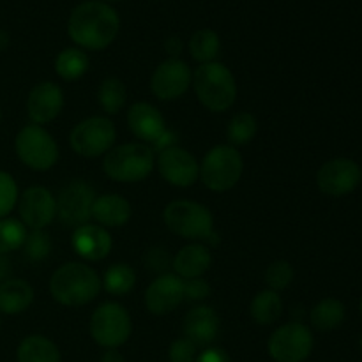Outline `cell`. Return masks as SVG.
Listing matches in <instances>:
<instances>
[{
    "label": "cell",
    "instance_id": "6da1fadb",
    "mask_svg": "<svg viewBox=\"0 0 362 362\" xmlns=\"http://www.w3.org/2000/svg\"><path fill=\"white\" fill-rule=\"evenodd\" d=\"M120 28V18L110 4L103 0H87L71 11L67 34L81 49L99 52L115 41Z\"/></svg>",
    "mask_w": 362,
    "mask_h": 362
},
{
    "label": "cell",
    "instance_id": "7a4b0ae2",
    "mask_svg": "<svg viewBox=\"0 0 362 362\" xmlns=\"http://www.w3.org/2000/svg\"><path fill=\"white\" fill-rule=\"evenodd\" d=\"M101 279L98 272L80 262L64 264L49 279V293L62 306L80 308L99 296Z\"/></svg>",
    "mask_w": 362,
    "mask_h": 362
},
{
    "label": "cell",
    "instance_id": "3957f363",
    "mask_svg": "<svg viewBox=\"0 0 362 362\" xmlns=\"http://www.w3.org/2000/svg\"><path fill=\"white\" fill-rule=\"evenodd\" d=\"M198 101L209 112L221 113L233 106L237 98V83L232 71L221 62L200 64L193 73L191 81Z\"/></svg>",
    "mask_w": 362,
    "mask_h": 362
},
{
    "label": "cell",
    "instance_id": "277c9868",
    "mask_svg": "<svg viewBox=\"0 0 362 362\" xmlns=\"http://www.w3.org/2000/svg\"><path fill=\"white\" fill-rule=\"evenodd\" d=\"M154 151L151 145L133 141L115 148H110L103 159V170L106 175L117 182H140L154 170Z\"/></svg>",
    "mask_w": 362,
    "mask_h": 362
},
{
    "label": "cell",
    "instance_id": "5b68a950",
    "mask_svg": "<svg viewBox=\"0 0 362 362\" xmlns=\"http://www.w3.org/2000/svg\"><path fill=\"white\" fill-rule=\"evenodd\" d=\"M166 228L175 235L193 240L216 239L214 218L205 205L191 200H175L163 211Z\"/></svg>",
    "mask_w": 362,
    "mask_h": 362
},
{
    "label": "cell",
    "instance_id": "8992f818",
    "mask_svg": "<svg viewBox=\"0 0 362 362\" xmlns=\"http://www.w3.org/2000/svg\"><path fill=\"white\" fill-rule=\"evenodd\" d=\"M244 172L243 156L232 145H216L200 165V179L211 191L223 193L237 186Z\"/></svg>",
    "mask_w": 362,
    "mask_h": 362
},
{
    "label": "cell",
    "instance_id": "52a82bcc",
    "mask_svg": "<svg viewBox=\"0 0 362 362\" xmlns=\"http://www.w3.org/2000/svg\"><path fill=\"white\" fill-rule=\"evenodd\" d=\"M16 156L34 172H48L59 161V145L52 134L37 124L21 127L14 140Z\"/></svg>",
    "mask_w": 362,
    "mask_h": 362
},
{
    "label": "cell",
    "instance_id": "ba28073f",
    "mask_svg": "<svg viewBox=\"0 0 362 362\" xmlns=\"http://www.w3.org/2000/svg\"><path fill=\"white\" fill-rule=\"evenodd\" d=\"M133 322L124 306L117 303H105L92 313L90 336L103 349H119L129 339Z\"/></svg>",
    "mask_w": 362,
    "mask_h": 362
},
{
    "label": "cell",
    "instance_id": "9c48e42d",
    "mask_svg": "<svg viewBox=\"0 0 362 362\" xmlns=\"http://www.w3.org/2000/svg\"><path fill=\"white\" fill-rule=\"evenodd\" d=\"M117 140L115 124L108 117H88L73 127L71 148L81 158H99L113 147Z\"/></svg>",
    "mask_w": 362,
    "mask_h": 362
},
{
    "label": "cell",
    "instance_id": "30bf717a",
    "mask_svg": "<svg viewBox=\"0 0 362 362\" xmlns=\"http://www.w3.org/2000/svg\"><path fill=\"white\" fill-rule=\"evenodd\" d=\"M313 334L306 325L288 322L272 332L267 350L276 362H304L313 352Z\"/></svg>",
    "mask_w": 362,
    "mask_h": 362
},
{
    "label": "cell",
    "instance_id": "8fae6325",
    "mask_svg": "<svg viewBox=\"0 0 362 362\" xmlns=\"http://www.w3.org/2000/svg\"><path fill=\"white\" fill-rule=\"evenodd\" d=\"M95 191L85 180H73L60 191L57 198V218L64 226L80 228L92 219Z\"/></svg>",
    "mask_w": 362,
    "mask_h": 362
},
{
    "label": "cell",
    "instance_id": "7c38bea8",
    "mask_svg": "<svg viewBox=\"0 0 362 362\" xmlns=\"http://www.w3.org/2000/svg\"><path fill=\"white\" fill-rule=\"evenodd\" d=\"M362 170L354 159L336 158L324 163L317 173V186L329 197H346L359 187Z\"/></svg>",
    "mask_w": 362,
    "mask_h": 362
},
{
    "label": "cell",
    "instance_id": "4fadbf2b",
    "mask_svg": "<svg viewBox=\"0 0 362 362\" xmlns=\"http://www.w3.org/2000/svg\"><path fill=\"white\" fill-rule=\"evenodd\" d=\"M193 81V71L184 60L166 59L151 76V90L161 101H175L186 94Z\"/></svg>",
    "mask_w": 362,
    "mask_h": 362
},
{
    "label": "cell",
    "instance_id": "5bb4252c",
    "mask_svg": "<svg viewBox=\"0 0 362 362\" xmlns=\"http://www.w3.org/2000/svg\"><path fill=\"white\" fill-rule=\"evenodd\" d=\"M158 170L163 179L175 187H189L200 177V165L189 151L182 147L165 148L158 154Z\"/></svg>",
    "mask_w": 362,
    "mask_h": 362
},
{
    "label": "cell",
    "instance_id": "9a60e30c",
    "mask_svg": "<svg viewBox=\"0 0 362 362\" xmlns=\"http://www.w3.org/2000/svg\"><path fill=\"white\" fill-rule=\"evenodd\" d=\"M20 221L30 230H45L57 216V198L42 186H32L18 198Z\"/></svg>",
    "mask_w": 362,
    "mask_h": 362
},
{
    "label": "cell",
    "instance_id": "2e32d148",
    "mask_svg": "<svg viewBox=\"0 0 362 362\" xmlns=\"http://www.w3.org/2000/svg\"><path fill=\"white\" fill-rule=\"evenodd\" d=\"M184 300V279L175 274H161L145 290V306L148 313L168 315L175 311Z\"/></svg>",
    "mask_w": 362,
    "mask_h": 362
},
{
    "label": "cell",
    "instance_id": "e0dca14e",
    "mask_svg": "<svg viewBox=\"0 0 362 362\" xmlns=\"http://www.w3.org/2000/svg\"><path fill=\"white\" fill-rule=\"evenodd\" d=\"M64 108V92L53 81H41L27 98V113L32 124H48L60 115Z\"/></svg>",
    "mask_w": 362,
    "mask_h": 362
},
{
    "label": "cell",
    "instance_id": "ac0fdd59",
    "mask_svg": "<svg viewBox=\"0 0 362 362\" xmlns=\"http://www.w3.org/2000/svg\"><path fill=\"white\" fill-rule=\"evenodd\" d=\"M184 338L189 339L197 349H207L219 334V317L212 308L197 306L184 317Z\"/></svg>",
    "mask_w": 362,
    "mask_h": 362
},
{
    "label": "cell",
    "instance_id": "d6986e66",
    "mask_svg": "<svg viewBox=\"0 0 362 362\" xmlns=\"http://www.w3.org/2000/svg\"><path fill=\"white\" fill-rule=\"evenodd\" d=\"M127 126L141 144L152 145L168 127L165 117L151 103H134L127 112Z\"/></svg>",
    "mask_w": 362,
    "mask_h": 362
},
{
    "label": "cell",
    "instance_id": "ffe728a7",
    "mask_svg": "<svg viewBox=\"0 0 362 362\" xmlns=\"http://www.w3.org/2000/svg\"><path fill=\"white\" fill-rule=\"evenodd\" d=\"M71 244H73V250L78 257L88 262H99L108 257L113 240L108 230L99 225L87 223V225L74 230Z\"/></svg>",
    "mask_w": 362,
    "mask_h": 362
},
{
    "label": "cell",
    "instance_id": "44dd1931",
    "mask_svg": "<svg viewBox=\"0 0 362 362\" xmlns=\"http://www.w3.org/2000/svg\"><path fill=\"white\" fill-rule=\"evenodd\" d=\"M211 250L207 246H204V244L197 243L180 247L179 253L172 260L173 274L179 276L180 279L202 278L211 269Z\"/></svg>",
    "mask_w": 362,
    "mask_h": 362
},
{
    "label": "cell",
    "instance_id": "7402d4cb",
    "mask_svg": "<svg viewBox=\"0 0 362 362\" xmlns=\"http://www.w3.org/2000/svg\"><path fill=\"white\" fill-rule=\"evenodd\" d=\"M92 218L103 228H120L131 218V204L117 193L101 194L95 198L92 207Z\"/></svg>",
    "mask_w": 362,
    "mask_h": 362
},
{
    "label": "cell",
    "instance_id": "603a6c76",
    "mask_svg": "<svg viewBox=\"0 0 362 362\" xmlns=\"http://www.w3.org/2000/svg\"><path fill=\"white\" fill-rule=\"evenodd\" d=\"M34 303V290L23 279H6L0 283V313L20 315Z\"/></svg>",
    "mask_w": 362,
    "mask_h": 362
},
{
    "label": "cell",
    "instance_id": "cb8c5ba5",
    "mask_svg": "<svg viewBox=\"0 0 362 362\" xmlns=\"http://www.w3.org/2000/svg\"><path fill=\"white\" fill-rule=\"evenodd\" d=\"M18 362H60L59 349L52 339L41 334L27 336L16 352Z\"/></svg>",
    "mask_w": 362,
    "mask_h": 362
},
{
    "label": "cell",
    "instance_id": "d4e9b609",
    "mask_svg": "<svg viewBox=\"0 0 362 362\" xmlns=\"http://www.w3.org/2000/svg\"><path fill=\"white\" fill-rule=\"evenodd\" d=\"M250 315L258 325H272L283 315V300L274 290H262L250 304Z\"/></svg>",
    "mask_w": 362,
    "mask_h": 362
},
{
    "label": "cell",
    "instance_id": "484cf974",
    "mask_svg": "<svg viewBox=\"0 0 362 362\" xmlns=\"http://www.w3.org/2000/svg\"><path fill=\"white\" fill-rule=\"evenodd\" d=\"M310 320L317 331L329 332L338 329L345 320V306L338 299H324L310 311Z\"/></svg>",
    "mask_w": 362,
    "mask_h": 362
},
{
    "label": "cell",
    "instance_id": "4316f807",
    "mask_svg": "<svg viewBox=\"0 0 362 362\" xmlns=\"http://www.w3.org/2000/svg\"><path fill=\"white\" fill-rule=\"evenodd\" d=\"M55 71L62 80L74 81L88 71V57L81 48H66L57 55Z\"/></svg>",
    "mask_w": 362,
    "mask_h": 362
},
{
    "label": "cell",
    "instance_id": "83f0119b",
    "mask_svg": "<svg viewBox=\"0 0 362 362\" xmlns=\"http://www.w3.org/2000/svg\"><path fill=\"white\" fill-rule=\"evenodd\" d=\"M187 48H189L193 60H197V62H214L216 57L219 55V49H221V41H219V35L214 30L200 28V30L191 35Z\"/></svg>",
    "mask_w": 362,
    "mask_h": 362
},
{
    "label": "cell",
    "instance_id": "f1b7e54d",
    "mask_svg": "<svg viewBox=\"0 0 362 362\" xmlns=\"http://www.w3.org/2000/svg\"><path fill=\"white\" fill-rule=\"evenodd\" d=\"M101 285L110 296L122 297L129 293L134 288V285H136V272L127 264H113L105 272Z\"/></svg>",
    "mask_w": 362,
    "mask_h": 362
},
{
    "label": "cell",
    "instance_id": "f546056e",
    "mask_svg": "<svg viewBox=\"0 0 362 362\" xmlns=\"http://www.w3.org/2000/svg\"><path fill=\"white\" fill-rule=\"evenodd\" d=\"M98 99L101 108L105 110L108 115H117V113L124 108V105H126V85L115 76L105 78L98 88Z\"/></svg>",
    "mask_w": 362,
    "mask_h": 362
},
{
    "label": "cell",
    "instance_id": "4dcf8cb0",
    "mask_svg": "<svg viewBox=\"0 0 362 362\" xmlns=\"http://www.w3.org/2000/svg\"><path fill=\"white\" fill-rule=\"evenodd\" d=\"M258 124L255 115L247 112L235 113L230 119L228 127H226V138H228L232 147H240V145H247L255 136H257Z\"/></svg>",
    "mask_w": 362,
    "mask_h": 362
},
{
    "label": "cell",
    "instance_id": "1f68e13d",
    "mask_svg": "<svg viewBox=\"0 0 362 362\" xmlns=\"http://www.w3.org/2000/svg\"><path fill=\"white\" fill-rule=\"evenodd\" d=\"M27 239V226L14 218L0 219V253L21 250Z\"/></svg>",
    "mask_w": 362,
    "mask_h": 362
},
{
    "label": "cell",
    "instance_id": "d6a6232c",
    "mask_svg": "<svg viewBox=\"0 0 362 362\" xmlns=\"http://www.w3.org/2000/svg\"><path fill=\"white\" fill-rule=\"evenodd\" d=\"M52 251V239L45 230H32L27 233V239L23 244V253L25 257L30 262H41Z\"/></svg>",
    "mask_w": 362,
    "mask_h": 362
},
{
    "label": "cell",
    "instance_id": "836d02e7",
    "mask_svg": "<svg viewBox=\"0 0 362 362\" xmlns=\"http://www.w3.org/2000/svg\"><path fill=\"white\" fill-rule=\"evenodd\" d=\"M292 279L293 267L286 260H276L265 269V283H267L269 290H274L279 293L292 283Z\"/></svg>",
    "mask_w": 362,
    "mask_h": 362
},
{
    "label": "cell",
    "instance_id": "e575fe53",
    "mask_svg": "<svg viewBox=\"0 0 362 362\" xmlns=\"http://www.w3.org/2000/svg\"><path fill=\"white\" fill-rule=\"evenodd\" d=\"M18 198H20V191H18L14 177L0 170V219L11 214V211L18 205Z\"/></svg>",
    "mask_w": 362,
    "mask_h": 362
},
{
    "label": "cell",
    "instance_id": "d590c367",
    "mask_svg": "<svg viewBox=\"0 0 362 362\" xmlns=\"http://www.w3.org/2000/svg\"><path fill=\"white\" fill-rule=\"evenodd\" d=\"M198 349L187 338H179L170 346V362H194Z\"/></svg>",
    "mask_w": 362,
    "mask_h": 362
},
{
    "label": "cell",
    "instance_id": "8d00e7d4",
    "mask_svg": "<svg viewBox=\"0 0 362 362\" xmlns=\"http://www.w3.org/2000/svg\"><path fill=\"white\" fill-rule=\"evenodd\" d=\"M211 296V285L204 278L184 279V300L200 303Z\"/></svg>",
    "mask_w": 362,
    "mask_h": 362
},
{
    "label": "cell",
    "instance_id": "74e56055",
    "mask_svg": "<svg viewBox=\"0 0 362 362\" xmlns=\"http://www.w3.org/2000/svg\"><path fill=\"white\" fill-rule=\"evenodd\" d=\"M173 258H170L168 251L161 250V247H152L147 253V258H145V265L148 267V271L159 272V276L166 274V269L168 265H172Z\"/></svg>",
    "mask_w": 362,
    "mask_h": 362
},
{
    "label": "cell",
    "instance_id": "f35d334b",
    "mask_svg": "<svg viewBox=\"0 0 362 362\" xmlns=\"http://www.w3.org/2000/svg\"><path fill=\"white\" fill-rule=\"evenodd\" d=\"M194 362H232L228 354L221 349H205L204 352L198 354Z\"/></svg>",
    "mask_w": 362,
    "mask_h": 362
},
{
    "label": "cell",
    "instance_id": "ab89813d",
    "mask_svg": "<svg viewBox=\"0 0 362 362\" xmlns=\"http://www.w3.org/2000/svg\"><path fill=\"white\" fill-rule=\"evenodd\" d=\"M165 48H166V52L172 55L170 59H179L180 52H182V41L177 37H170L168 41L165 42Z\"/></svg>",
    "mask_w": 362,
    "mask_h": 362
},
{
    "label": "cell",
    "instance_id": "60d3db41",
    "mask_svg": "<svg viewBox=\"0 0 362 362\" xmlns=\"http://www.w3.org/2000/svg\"><path fill=\"white\" fill-rule=\"evenodd\" d=\"M11 274V262L7 258V255L0 253V283H4L6 279H9Z\"/></svg>",
    "mask_w": 362,
    "mask_h": 362
},
{
    "label": "cell",
    "instance_id": "b9f144b4",
    "mask_svg": "<svg viewBox=\"0 0 362 362\" xmlns=\"http://www.w3.org/2000/svg\"><path fill=\"white\" fill-rule=\"evenodd\" d=\"M101 362H126V359L117 349H108L101 356Z\"/></svg>",
    "mask_w": 362,
    "mask_h": 362
},
{
    "label": "cell",
    "instance_id": "7bdbcfd3",
    "mask_svg": "<svg viewBox=\"0 0 362 362\" xmlns=\"http://www.w3.org/2000/svg\"><path fill=\"white\" fill-rule=\"evenodd\" d=\"M7 45H9V39H7L6 32H0V49L6 48Z\"/></svg>",
    "mask_w": 362,
    "mask_h": 362
},
{
    "label": "cell",
    "instance_id": "ee69618b",
    "mask_svg": "<svg viewBox=\"0 0 362 362\" xmlns=\"http://www.w3.org/2000/svg\"><path fill=\"white\" fill-rule=\"evenodd\" d=\"M103 2H106V4H110V2H120V0H103Z\"/></svg>",
    "mask_w": 362,
    "mask_h": 362
},
{
    "label": "cell",
    "instance_id": "f6af8a7d",
    "mask_svg": "<svg viewBox=\"0 0 362 362\" xmlns=\"http://www.w3.org/2000/svg\"><path fill=\"white\" fill-rule=\"evenodd\" d=\"M359 346H361V354H362V334H361V339H359Z\"/></svg>",
    "mask_w": 362,
    "mask_h": 362
},
{
    "label": "cell",
    "instance_id": "bcb514c9",
    "mask_svg": "<svg viewBox=\"0 0 362 362\" xmlns=\"http://www.w3.org/2000/svg\"><path fill=\"white\" fill-rule=\"evenodd\" d=\"M0 120H2V110H0Z\"/></svg>",
    "mask_w": 362,
    "mask_h": 362
},
{
    "label": "cell",
    "instance_id": "7dc6e473",
    "mask_svg": "<svg viewBox=\"0 0 362 362\" xmlns=\"http://www.w3.org/2000/svg\"><path fill=\"white\" fill-rule=\"evenodd\" d=\"M361 313H362V299H361Z\"/></svg>",
    "mask_w": 362,
    "mask_h": 362
},
{
    "label": "cell",
    "instance_id": "c3c4849f",
    "mask_svg": "<svg viewBox=\"0 0 362 362\" xmlns=\"http://www.w3.org/2000/svg\"><path fill=\"white\" fill-rule=\"evenodd\" d=\"M0 325H2V320H0Z\"/></svg>",
    "mask_w": 362,
    "mask_h": 362
}]
</instances>
